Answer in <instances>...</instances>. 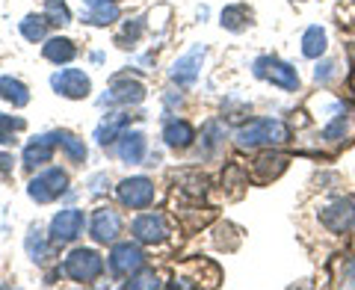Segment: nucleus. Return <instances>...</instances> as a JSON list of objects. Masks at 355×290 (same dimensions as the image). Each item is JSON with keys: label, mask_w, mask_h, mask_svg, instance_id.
I'll list each match as a JSON object with an SVG mask.
<instances>
[{"label": "nucleus", "mask_w": 355, "mask_h": 290, "mask_svg": "<svg viewBox=\"0 0 355 290\" xmlns=\"http://www.w3.org/2000/svg\"><path fill=\"white\" fill-rule=\"evenodd\" d=\"M234 142L240 148H261V145H284L291 142V128L282 119H258L249 121L234 133Z\"/></svg>", "instance_id": "nucleus-1"}, {"label": "nucleus", "mask_w": 355, "mask_h": 290, "mask_svg": "<svg viewBox=\"0 0 355 290\" xmlns=\"http://www.w3.org/2000/svg\"><path fill=\"white\" fill-rule=\"evenodd\" d=\"M355 139V107L352 104H331L329 121L323 128V142L329 145H349Z\"/></svg>", "instance_id": "nucleus-2"}, {"label": "nucleus", "mask_w": 355, "mask_h": 290, "mask_svg": "<svg viewBox=\"0 0 355 290\" xmlns=\"http://www.w3.org/2000/svg\"><path fill=\"white\" fill-rule=\"evenodd\" d=\"M62 273L69 275L71 282L92 284L95 278L104 273V258L95 249H74L69 258L62 261Z\"/></svg>", "instance_id": "nucleus-3"}, {"label": "nucleus", "mask_w": 355, "mask_h": 290, "mask_svg": "<svg viewBox=\"0 0 355 290\" xmlns=\"http://www.w3.org/2000/svg\"><path fill=\"white\" fill-rule=\"evenodd\" d=\"M65 187H69V175L53 166V169H44L42 175H36L27 184V196L39 205H48V202H57V198L65 193Z\"/></svg>", "instance_id": "nucleus-4"}, {"label": "nucleus", "mask_w": 355, "mask_h": 290, "mask_svg": "<svg viewBox=\"0 0 355 290\" xmlns=\"http://www.w3.org/2000/svg\"><path fill=\"white\" fill-rule=\"evenodd\" d=\"M254 77L261 80H270L272 86H282L287 92H296L299 89V74L291 62L275 60V57H258L254 60Z\"/></svg>", "instance_id": "nucleus-5"}, {"label": "nucleus", "mask_w": 355, "mask_h": 290, "mask_svg": "<svg viewBox=\"0 0 355 290\" xmlns=\"http://www.w3.org/2000/svg\"><path fill=\"white\" fill-rule=\"evenodd\" d=\"M320 222L331 231V234H343L355 225V202L347 196H338L320 210Z\"/></svg>", "instance_id": "nucleus-6"}, {"label": "nucleus", "mask_w": 355, "mask_h": 290, "mask_svg": "<svg viewBox=\"0 0 355 290\" xmlns=\"http://www.w3.org/2000/svg\"><path fill=\"white\" fill-rule=\"evenodd\" d=\"M142 266H146V252H142L137 243H119V246H113V252H110V270L119 278L137 275Z\"/></svg>", "instance_id": "nucleus-7"}, {"label": "nucleus", "mask_w": 355, "mask_h": 290, "mask_svg": "<svg viewBox=\"0 0 355 290\" xmlns=\"http://www.w3.org/2000/svg\"><path fill=\"white\" fill-rule=\"evenodd\" d=\"M146 98V86H142L137 77L130 74H116L110 80V89L107 95H101V104H139Z\"/></svg>", "instance_id": "nucleus-8"}, {"label": "nucleus", "mask_w": 355, "mask_h": 290, "mask_svg": "<svg viewBox=\"0 0 355 290\" xmlns=\"http://www.w3.org/2000/svg\"><path fill=\"white\" fill-rule=\"evenodd\" d=\"M51 86L53 92L62 95V98H71V101H80L92 92V80H89V74H83L80 69H62L51 77Z\"/></svg>", "instance_id": "nucleus-9"}, {"label": "nucleus", "mask_w": 355, "mask_h": 290, "mask_svg": "<svg viewBox=\"0 0 355 290\" xmlns=\"http://www.w3.org/2000/svg\"><path fill=\"white\" fill-rule=\"evenodd\" d=\"M119 202L130 207V210H142L154 202V184L148 178H125V181L119 184Z\"/></svg>", "instance_id": "nucleus-10"}, {"label": "nucleus", "mask_w": 355, "mask_h": 290, "mask_svg": "<svg viewBox=\"0 0 355 290\" xmlns=\"http://www.w3.org/2000/svg\"><path fill=\"white\" fill-rule=\"evenodd\" d=\"M83 225H86L83 210L65 207V210H60V214L51 219V240L53 243H71V240L80 237Z\"/></svg>", "instance_id": "nucleus-11"}, {"label": "nucleus", "mask_w": 355, "mask_h": 290, "mask_svg": "<svg viewBox=\"0 0 355 290\" xmlns=\"http://www.w3.org/2000/svg\"><path fill=\"white\" fill-rule=\"evenodd\" d=\"M207 57V48L205 44H196L193 51H187L184 57H178L175 65H172V80L178 86H193L198 80V69H202V62Z\"/></svg>", "instance_id": "nucleus-12"}, {"label": "nucleus", "mask_w": 355, "mask_h": 290, "mask_svg": "<svg viewBox=\"0 0 355 290\" xmlns=\"http://www.w3.org/2000/svg\"><path fill=\"white\" fill-rule=\"evenodd\" d=\"M60 145V133H39V137H33L27 145H24V166L27 169H39V166L51 163L53 157V148Z\"/></svg>", "instance_id": "nucleus-13"}, {"label": "nucleus", "mask_w": 355, "mask_h": 290, "mask_svg": "<svg viewBox=\"0 0 355 290\" xmlns=\"http://www.w3.org/2000/svg\"><path fill=\"white\" fill-rule=\"evenodd\" d=\"M130 231H133V237H137L139 243H163L166 237H169V228H166V219H163V214H142V216H137L133 219V225H130Z\"/></svg>", "instance_id": "nucleus-14"}, {"label": "nucleus", "mask_w": 355, "mask_h": 290, "mask_svg": "<svg viewBox=\"0 0 355 290\" xmlns=\"http://www.w3.org/2000/svg\"><path fill=\"white\" fill-rule=\"evenodd\" d=\"M89 231H92V237L98 243H113L119 234H121V216L119 210L113 207H98L92 214V225H89Z\"/></svg>", "instance_id": "nucleus-15"}, {"label": "nucleus", "mask_w": 355, "mask_h": 290, "mask_svg": "<svg viewBox=\"0 0 355 290\" xmlns=\"http://www.w3.org/2000/svg\"><path fill=\"white\" fill-rule=\"evenodd\" d=\"M146 137H142L139 130H133V133H121L119 137V157H121V163H130V166H137V163H142L146 160Z\"/></svg>", "instance_id": "nucleus-16"}, {"label": "nucleus", "mask_w": 355, "mask_h": 290, "mask_svg": "<svg viewBox=\"0 0 355 290\" xmlns=\"http://www.w3.org/2000/svg\"><path fill=\"white\" fill-rule=\"evenodd\" d=\"M163 139L169 148H187V145H193L196 130H193L190 121L172 119V121H166V128H163Z\"/></svg>", "instance_id": "nucleus-17"}, {"label": "nucleus", "mask_w": 355, "mask_h": 290, "mask_svg": "<svg viewBox=\"0 0 355 290\" xmlns=\"http://www.w3.org/2000/svg\"><path fill=\"white\" fill-rule=\"evenodd\" d=\"M252 169H254V178L266 184L287 169V157H282V154H261V157L252 163Z\"/></svg>", "instance_id": "nucleus-18"}, {"label": "nucleus", "mask_w": 355, "mask_h": 290, "mask_svg": "<svg viewBox=\"0 0 355 290\" xmlns=\"http://www.w3.org/2000/svg\"><path fill=\"white\" fill-rule=\"evenodd\" d=\"M252 24V9L246 3H231L222 9V27L231 33H243Z\"/></svg>", "instance_id": "nucleus-19"}, {"label": "nucleus", "mask_w": 355, "mask_h": 290, "mask_svg": "<svg viewBox=\"0 0 355 290\" xmlns=\"http://www.w3.org/2000/svg\"><path fill=\"white\" fill-rule=\"evenodd\" d=\"M0 98H3V101H9L12 107H27V104H30L27 86L21 83L18 77H9V74L0 77Z\"/></svg>", "instance_id": "nucleus-20"}, {"label": "nucleus", "mask_w": 355, "mask_h": 290, "mask_svg": "<svg viewBox=\"0 0 355 290\" xmlns=\"http://www.w3.org/2000/svg\"><path fill=\"white\" fill-rule=\"evenodd\" d=\"M44 60H51V62H57V65H62V62H71L74 57H77V48H74V42L71 39H62V36H53V39H48V44H44Z\"/></svg>", "instance_id": "nucleus-21"}, {"label": "nucleus", "mask_w": 355, "mask_h": 290, "mask_svg": "<svg viewBox=\"0 0 355 290\" xmlns=\"http://www.w3.org/2000/svg\"><path fill=\"white\" fill-rule=\"evenodd\" d=\"M302 53L308 60H320L326 53V30L323 27H308L302 36Z\"/></svg>", "instance_id": "nucleus-22"}, {"label": "nucleus", "mask_w": 355, "mask_h": 290, "mask_svg": "<svg viewBox=\"0 0 355 290\" xmlns=\"http://www.w3.org/2000/svg\"><path fill=\"white\" fill-rule=\"evenodd\" d=\"M128 116H113L110 121H101L98 125V130H95V139H98V145H110V142H116L121 133H125V128H128Z\"/></svg>", "instance_id": "nucleus-23"}, {"label": "nucleus", "mask_w": 355, "mask_h": 290, "mask_svg": "<svg viewBox=\"0 0 355 290\" xmlns=\"http://www.w3.org/2000/svg\"><path fill=\"white\" fill-rule=\"evenodd\" d=\"M24 249H27V255L33 261H39V264H44L51 258V249H48V240H44V234L39 231V228H30L27 231V240H24Z\"/></svg>", "instance_id": "nucleus-24"}, {"label": "nucleus", "mask_w": 355, "mask_h": 290, "mask_svg": "<svg viewBox=\"0 0 355 290\" xmlns=\"http://www.w3.org/2000/svg\"><path fill=\"white\" fill-rule=\"evenodd\" d=\"M57 133H60V148L69 154V160L71 163H83L86 160V145H83V139L74 137V133H69V130H57Z\"/></svg>", "instance_id": "nucleus-25"}, {"label": "nucleus", "mask_w": 355, "mask_h": 290, "mask_svg": "<svg viewBox=\"0 0 355 290\" xmlns=\"http://www.w3.org/2000/svg\"><path fill=\"white\" fill-rule=\"evenodd\" d=\"M48 24L51 21L44 15H27L24 21H21V36H24L27 42H42L44 33H48Z\"/></svg>", "instance_id": "nucleus-26"}, {"label": "nucleus", "mask_w": 355, "mask_h": 290, "mask_svg": "<svg viewBox=\"0 0 355 290\" xmlns=\"http://www.w3.org/2000/svg\"><path fill=\"white\" fill-rule=\"evenodd\" d=\"M27 121L21 116H6L0 113V145H15V133L24 130Z\"/></svg>", "instance_id": "nucleus-27"}, {"label": "nucleus", "mask_w": 355, "mask_h": 290, "mask_svg": "<svg viewBox=\"0 0 355 290\" xmlns=\"http://www.w3.org/2000/svg\"><path fill=\"white\" fill-rule=\"evenodd\" d=\"M119 18V6L110 3V6H92V12H89L83 21L86 24H95V27H104V24H113Z\"/></svg>", "instance_id": "nucleus-28"}, {"label": "nucleus", "mask_w": 355, "mask_h": 290, "mask_svg": "<svg viewBox=\"0 0 355 290\" xmlns=\"http://www.w3.org/2000/svg\"><path fill=\"white\" fill-rule=\"evenodd\" d=\"M44 9H48V18L51 24H69L71 21V12H69V6H65V0H44Z\"/></svg>", "instance_id": "nucleus-29"}, {"label": "nucleus", "mask_w": 355, "mask_h": 290, "mask_svg": "<svg viewBox=\"0 0 355 290\" xmlns=\"http://www.w3.org/2000/svg\"><path fill=\"white\" fill-rule=\"evenodd\" d=\"M335 74H338V62H335V60H326V62L317 65L314 80H317V83H331V80H335Z\"/></svg>", "instance_id": "nucleus-30"}, {"label": "nucleus", "mask_w": 355, "mask_h": 290, "mask_svg": "<svg viewBox=\"0 0 355 290\" xmlns=\"http://www.w3.org/2000/svg\"><path fill=\"white\" fill-rule=\"evenodd\" d=\"M139 33H142V21L139 18H133V21H128V24H125V30H121V36H119V44H121V48H125V42H137L139 39Z\"/></svg>", "instance_id": "nucleus-31"}, {"label": "nucleus", "mask_w": 355, "mask_h": 290, "mask_svg": "<svg viewBox=\"0 0 355 290\" xmlns=\"http://www.w3.org/2000/svg\"><path fill=\"white\" fill-rule=\"evenodd\" d=\"M128 287H160V282H157V275H139V278L130 275Z\"/></svg>", "instance_id": "nucleus-32"}, {"label": "nucleus", "mask_w": 355, "mask_h": 290, "mask_svg": "<svg viewBox=\"0 0 355 290\" xmlns=\"http://www.w3.org/2000/svg\"><path fill=\"white\" fill-rule=\"evenodd\" d=\"M12 154H6V151H0V178H9L12 175Z\"/></svg>", "instance_id": "nucleus-33"}, {"label": "nucleus", "mask_w": 355, "mask_h": 290, "mask_svg": "<svg viewBox=\"0 0 355 290\" xmlns=\"http://www.w3.org/2000/svg\"><path fill=\"white\" fill-rule=\"evenodd\" d=\"M343 284L347 287H355V261L347 264V270H343Z\"/></svg>", "instance_id": "nucleus-34"}, {"label": "nucleus", "mask_w": 355, "mask_h": 290, "mask_svg": "<svg viewBox=\"0 0 355 290\" xmlns=\"http://www.w3.org/2000/svg\"><path fill=\"white\" fill-rule=\"evenodd\" d=\"M83 3L92 9V6H110V3H116V0H83Z\"/></svg>", "instance_id": "nucleus-35"}]
</instances>
